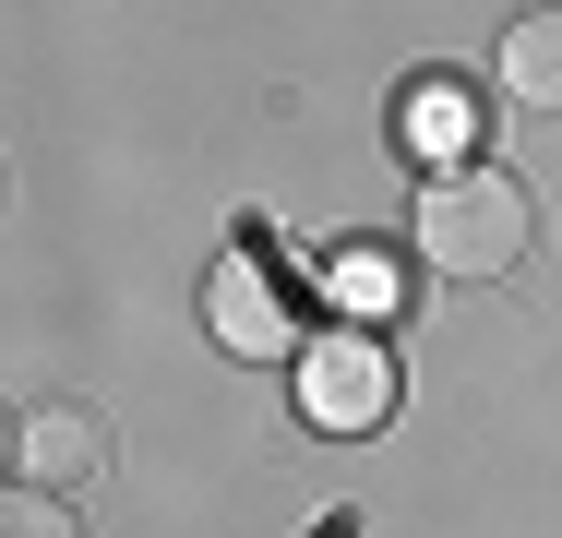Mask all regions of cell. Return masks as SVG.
Wrapping results in <instances>:
<instances>
[{"label":"cell","instance_id":"cell-1","mask_svg":"<svg viewBox=\"0 0 562 538\" xmlns=\"http://www.w3.org/2000/svg\"><path fill=\"white\" fill-rule=\"evenodd\" d=\"M539 251V192L515 180V168H443L431 192H419V264L431 276H467V288H491V276H515Z\"/></svg>","mask_w":562,"mask_h":538},{"label":"cell","instance_id":"cell-2","mask_svg":"<svg viewBox=\"0 0 562 538\" xmlns=\"http://www.w3.org/2000/svg\"><path fill=\"white\" fill-rule=\"evenodd\" d=\"M300 419L347 430V442H371V430L395 419V347H383L371 323H324V335L300 347Z\"/></svg>","mask_w":562,"mask_h":538},{"label":"cell","instance_id":"cell-3","mask_svg":"<svg viewBox=\"0 0 562 538\" xmlns=\"http://www.w3.org/2000/svg\"><path fill=\"white\" fill-rule=\"evenodd\" d=\"M204 323H216L227 359H300L312 335H300V276L276 264V251H227L216 288H204Z\"/></svg>","mask_w":562,"mask_h":538},{"label":"cell","instance_id":"cell-4","mask_svg":"<svg viewBox=\"0 0 562 538\" xmlns=\"http://www.w3.org/2000/svg\"><path fill=\"white\" fill-rule=\"evenodd\" d=\"M12 467H24V491H85L97 467H109V430H97V407H36L24 419V442H12Z\"/></svg>","mask_w":562,"mask_h":538},{"label":"cell","instance_id":"cell-5","mask_svg":"<svg viewBox=\"0 0 562 538\" xmlns=\"http://www.w3.org/2000/svg\"><path fill=\"white\" fill-rule=\"evenodd\" d=\"M503 97L515 108H562V12H515V24H503Z\"/></svg>","mask_w":562,"mask_h":538},{"label":"cell","instance_id":"cell-6","mask_svg":"<svg viewBox=\"0 0 562 538\" xmlns=\"http://www.w3.org/2000/svg\"><path fill=\"white\" fill-rule=\"evenodd\" d=\"M324 288H336V300H347V323H371V335H383V312L407 300V276H395L383 251H336V264H324Z\"/></svg>","mask_w":562,"mask_h":538},{"label":"cell","instance_id":"cell-7","mask_svg":"<svg viewBox=\"0 0 562 538\" xmlns=\"http://www.w3.org/2000/svg\"><path fill=\"white\" fill-rule=\"evenodd\" d=\"M407 132H419L431 156H479V108L454 97V85H419V97H407Z\"/></svg>","mask_w":562,"mask_h":538},{"label":"cell","instance_id":"cell-8","mask_svg":"<svg viewBox=\"0 0 562 538\" xmlns=\"http://www.w3.org/2000/svg\"><path fill=\"white\" fill-rule=\"evenodd\" d=\"M0 538H85L60 491H0Z\"/></svg>","mask_w":562,"mask_h":538},{"label":"cell","instance_id":"cell-9","mask_svg":"<svg viewBox=\"0 0 562 538\" xmlns=\"http://www.w3.org/2000/svg\"><path fill=\"white\" fill-rule=\"evenodd\" d=\"M12 442H24V419H12V407H0V479H12Z\"/></svg>","mask_w":562,"mask_h":538}]
</instances>
